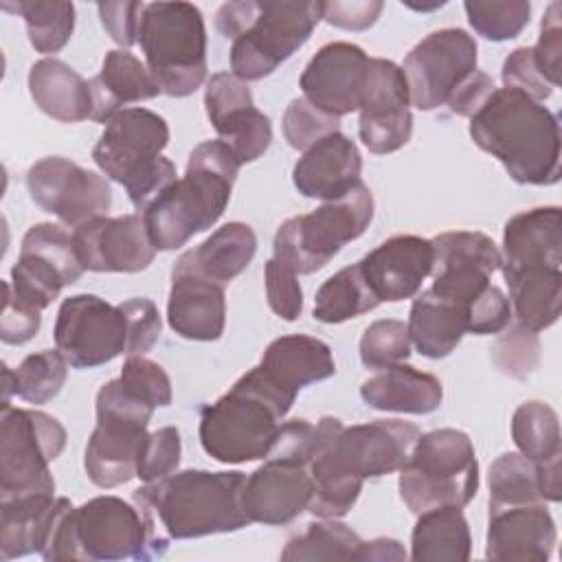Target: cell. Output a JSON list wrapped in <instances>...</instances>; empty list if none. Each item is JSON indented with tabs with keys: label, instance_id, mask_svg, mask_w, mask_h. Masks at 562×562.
Segmentation results:
<instances>
[{
	"label": "cell",
	"instance_id": "53",
	"mask_svg": "<svg viewBox=\"0 0 562 562\" xmlns=\"http://www.w3.org/2000/svg\"><path fill=\"white\" fill-rule=\"evenodd\" d=\"M512 316L514 314L507 294L494 283H490L487 290L481 296H476L465 310L468 331L476 336L501 334L509 325Z\"/></svg>",
	"mask_w": 562,
	"mask_h": 562
},
{
	"label": "cell",
	"instance_id": "55",
	"mask_svg": "<svg viewBox=\"0 0 562 562\" xmlns=\"http://www.w3.org/2000/svg\"><path fill=\"white\" fill-rule=\"evenodd\" d=\"M505 88H514L525 92L527 97L544 103L553 94V88L544 81V77L538 72L533 61L531 46H520L507 55L501 70Z\"/></svg>",
	"mask_w": 562,
	"mask_h": 562
},
{
	"label": "cell",
	"instance_id": "56",
	"mask_svg": "<svg viewBox=\"0 0 562 562\" xmlns=\"http://www.w3.org/2000/svg\"><path fill=\"white\" fill-rule=\"evenodd\" d=\"M176 180V165L169 158L158 156L149 167H145L125 184V191L134 209L143 213Z\"/></svg>",
	"mask_w": 562,
	"mask_h": 562
},
{
	"label": "cell",
	"instance_id": "60",
	"mask_svg": "<svg viewBox=\"0 0 562 562\" xmlns=\"http://www.w3.org/2000/svg\"><path fill=\"white\" fill-rule=\"evenodd\" d=\"M360 560L369 562H384V560H406V551L400 540L393 538H375L369 542H362L360 547Z\"/></svg>",
	"mask_w": 562,
	"mask_h": 562
},
{
	"label": "cell",
	"instance_id": "11",
	"mask_svg": "<svg viewBox=\"0 0 562 562\" xmlns=\"http://www.w3.org/2000/svg\"><path fill=\"white\" fill-rule=\"evenodd\" d=\"M66 446V428L35 408L2 406L0 417V498L55 494L48 463Z\"/></svg>",
	"mask_w": 562,
	"mask_h": 562
},
{
	"label": "cell",
	"instance_id": "36",
	"mask_svg": "<svg viewBox=\"0 0 562 562\" xmlns=\"http://www.w3.org/2000/svg\"><path fill=\"white\" fill-rule=\"evenodd\" d=\"M512 439L520 454L540 468L562 463L560 419L547 402L529 400L514 411Z\"/></svg>",
	"mask_w": 562,
	"mask_h": 562
},
{
	"label": "cell",
	"instance_id": "24",
	"mask_svg": "<svg viewBox=\"0 0 562 562\" xmlns=\"http://www.w3.org/2000/svg\"><path fill=\"white\" fill-rule=\"evenodd\" d=\"M360 173L362 156L356 143L342 132H334L303 151L292 169V180L301 195L329 202L360 184Z\"/></svg>",
	"mask_w": 562,
	"mask_h": 562
},
{
	"label": "cell",
	"instance_id": "23",
	"mask_svg": "<svg viewBox=\"0 0 562 562\" xmlns=\"http://www.w3.org/2000/svg\"><path fill=\"white\" fill-rule=\"evenodd\" d=\"M558 540L553 516L544 503L490 509L485 555L509 562H547Z\"/></svg>",
	"mask_w": 562,
	"mask_h": 562
},
{
	"label": "cell",
	"instance_id": "43",
	"mask_svg": "<svg viewBox=\"0 0 562 562\" xmlns=\"http://www.w3.org/2000/svg\"><path fill=\"white\" fill-rule=\"evenodd\" d=\"M470 26L485 40H514L529 24L531 4L527 0H468L463 2Z\"/></svg>",
	"mask_w": 562,
	"mask_h": 562
},
{
	"label": "cell",
	"instance_id": "47",
	"mask_svg": "<svg viewBox=\"0 0 562 562\" xmlns=\"http://www.w3.org/2000/svg\"><path fill=\"white\" fill-rule=\"evenodd\" d=\"M340 119L331 116L316 105H312L305 97L292 99L283 114V136L290 147L305 151L321 138L340 132Z\"/></svg>",
	"mask_w": 562,
	"mask_h": 562
},
{
	"label": "cell",
	"instance_id": "17",
	"mask_svg": "<svg viewBox=\"0 0 562 562\" xmlns=\"http://www.w3.org/2000/svg\"><path fill=\"white\" fill-rule=\"evenodd\" d=\"M206 116L239 165L261 158L272 143L270 119L252 103L246 81L233 72H215L204 88Z\"/></svg>",
	"mask_w": 562,
	"mask_h": 562
},
{
	"label": "cell",
	"instance_id": "50",
	"mask_svg": "<svg viewBox=\"0 0 562 562\" xmlns=\"http://www.w3.org/2000/svg\"><path fill=\"white\" fill-rule=\"evenodd\" d=\"M263 281L270 310L283 321H296L303 312V290L296 279V272H292L288 266L272 257L266 261Z\"/></svg>",
	"mask_w": 562,
	"mask_h": 562
},
{
	"label": "cell",
	"instance_id": "10",
	"mask_svg": "<svg viewBox=\"0 0 562 562\" xmlns=\"http://www.w3.org/2000/svg\"><path fill=\"white\" fill-rule=\"evenodd\" d=\"M70 527L75 560H154L169 547L154 512L119 496H97L72 507Z\"/></svg>",
	"mask_w": 562,
	"mask_h": 562
},
{
	"label": "cell",
	"instance_id": "15",
	"mask_svg": "<svg viewBox=\"0 0 562 562\" xmlns=\"http://www.w3.org/2000/svg\"><path fill=\"white\" fill-rule=\"evenodd\" d=\"M408 105L411 94L402 66L369 57L358 134L371 154H391L411 140L413 114Z\"/></svg>",
	"mask_w": 562,
	"mask_h": 562
},
{
	"label": "cell",
	"instance_id": "49",
	"mask_svg": "<svg viewBox=\"0 0 562 562\" xmlns=\"http://www.w3.org/2000/svg\"><path fill=\"white\" fill-rule=\"evenodd\" d=\"M180 432L176 426H162L147 435L138 461V479L145 483L165 479L178 470L180 463Z\"/></svg>",
	"mask_w": 562,
	"mask_h": 562
},
{
	"label": "cell",
	"instance_id": "6",
	"mask_svg": "<svg viewBox=\"0 0 562 562\" xmlns=\"http://www.w3.org/2000/svg\"><path fill=\"white\" fill-rule=\"evenodd\" d=\"M292 404L255 367L200 411V443L220 463L266 459Z\"/></svg>",
	"mask_w": 562,
	"mask_h": 562
},
{
	"label": "cell",
	"instance_id": "32",
	"mask_svg": "<svg viewBox=\"0 0 562 562\" xmlns=\"http://www.w3.org/2000/svg\"><path fill=\"white\" fill-rule=\"evenodd\" d=\"M406 329L422 356L439 360L450 356L468 331L465 310L457 301L426 290L413 301Z\"/></svg>",
	"mask_w": 562,
	"mask_h": 562
},
{
	"label": "cell",
	"instance_id": "51",
	"mask_svg": "<svg viewBox=\"0 0 562 562\" xmlns=\"http://www.w3.org/2000/svg\"><path fill=\"white\" fill-rule=\"evenodd\" d=\"M119 307L127 325V356H143L160 338V329H162L160 312L154 305V301L145 296L127 299L119 303Z\"/></svg>",
	"mask_w": 562,
	"mask_h": 562
},
{
	"label": "cell",
	"instance_id": "12",
	"mask_svg": "<svg viewBox=\"0 0 562 562\" xmlns=\"http://www.w3.org/2000/svg\"><path fill=\"white\" fill-rule=\"evenodd\" d=\"M53 336L72 369H94L127 353V325L121 307L97 294L64 299Z\"/></svg>",
	"mask_w": 562,
	"mask_h": 562
},
{
	"label": "cell",
	"instance_id": "14",
	"mask_svg": "<svg viewBox=\"0 0 562 562\" xmlns=\"http://www.w3.org/2000/svg\"><path fill=\"white\" fill-rule=\"evenodd\" d=\"M26 189L42 211L59 217L70 228L105 215L112 204L105 176L61 156L37 160L26 171Z\"/></svg>",
	"mask_w": 562,
	"mask_h": 562
},
{
	"label": "cell",
	"instance_id": "4",
	"mask_svg": "<svg viewBox=\"0 0 562 562\" xmlns=\"http://www.w3.org/2000/svg\"><path fill=\"white\" fill-rule=\"evenodd\" d=\"M323 20L314 0H237L215 13V29L233 42L231 72L241 81L272 75L292 57Z\"/></svg>",
	"mask_w": 562,
	"mask_h": 562
},
{
	"label": "cell",
	"instance_id": "8",
	"mask_svg": "<svg viewBox=\"0 0 562 562\" xmlns=\"http://www.w3.org/2000/svg\"><path fill=\"white\" fill-rule=\"evenodd\" d=\"M397 485L400 498L417 516L435 507H465L479 490L472 439L457 428L419 435Z\"/></svg>",
	"mask_w": 562,
	"mask_h": 562
},
{
	"label": "cell",
	"instance_id": "1",
	"mask_svg": "<svg viewBox=\"0 0 562 562\" xmlns=\"http://www.w3.org/2000/svg\"><path fill=\"white\" fill-rule=\"evenodd\" d=\"M419 435V428L404 419H375L347 428L336 417H321L310 459L312 498L307 512L316 518L349 514L364 479L400 472Z\"/></svg>",
	"mask_w": 562,
	"mask_h": 562
},
{
	"label": "cell",
	"instance_id": "9",
	"mask_svg": "<svg viewBox=\"0 0 562 562\" xmlns=\"http://www.w3.org/2000/svg\"><path fill=\"white\" fill-rule=\"evenodd\" d=\"M373 195L364 182L312 213L285 220L274 235V259L296 274H312L358 239L373 220Z\"/></svg>",
	"mask_w": 562,
	"mask_h": 562
},
{
	"label": "cell",
	"instance_id": "37",
	"mask_svg": "<svg viewBox=\"0 0 562 562\" xmlns=\"http://www.w3.org/2000/svg\"><path fill=\"white\" fill-rule=\"evenodd\" d=\"M380 301L371 292L360 263L347 266L331 274L314 296V318L325 325L345 323L375 310Z\"/></svg>",
	"mask_w": 562,
	"mask_h": 562
},
{
	"label": "cell",
	"instance_id": "34",
	"mask_svg": "<svg viewBox=\"0 0 562 562\" xmlns=\"http://www.w3.org/2000/svg\"><path fill=\"white\" fill-rule=\"evenodd\" d=\"M59 498L55 494H24L0 498V558L13 560L40 553Z\"/></svg>",
	"mask_w": 562,
	"mask_h": 562
},
{
	"label": "cell",
	"instance_id": "59",
	"mask_svg": "<svg viewBox=\"0 0 562 562\" xmlns=\"http://www.w3.org/2000/svg\"><path fill=\"white\" fill-rule=\"evenodd\" d=\"M494 90H496V86H494L492 77L485 75L483 70H474L454 88V92L448 97L446 105L450 108V112L472 119L483 108V103L490 99V94Z\"/></svg>",
	"mask_w": 562,
	"mask_h": 562
},
{
	"label": "cell",
	"instance_id": "58",
	"mask_svg": "<svg viewBox=\"0 0 562 562\" xmlns=\"http://www.w3.org/2000/svg\"><path fill=\"white\" fill-rule=\"evenodd\" d=\"M384 4L380 0H360V2H323V20L336 29L345 31H364L375 24Z\"/></svg>",
	"mask_w": 562,
	"mask_h": 562
},
{
	"label": "cell",
	"instance_id": "52",
	"mask_svg": "<svg viewBox=\"0 0 562 562\" xmlns=\"http://www.w3.org/2000/svg\"><path fill=\"white\" fill-rule=\"evenodd\" d=\"M533 50V61L544 81L555 88L560 86V57H562V26H560V2H551L540 22V35Z\"/></svg>",
	"mask_w": 562,
	"mask_h": 562
},
{
	"label": "cell",
	"instance_id": "46",
	"mask_svg": "<svg viewBox=\"0 0 562 562\" xmlns=\"http://www.w3.org/2000/svg\"><path fill=\"white\" fill-rule=\"evenodd\" d=\"M503 331L505 334H501L494 347L490 349L492 360L505 375L525 380L538 367V360H540L538 334L522 327L520 323L512 327L507 325Z\"/></svg>",
	"mask_w": 562,
	"mask_h": 562
},
{
	"label": "cell",
	"instance_id": "54",
	"mask_svg": "<svg viewBox=\"0 0 562 562\" xmlns=\"http://www.w3.org/2000/svg\"><path fill=\"white\" fill-rule=\"evenodd\" d=\"M4 288V301H2V316H0V338L7 345H22L31 340L42 325V312L26 301H22L13 288L11 281L2 283Z\"/></svg>",
	"mask_w": 562,
	"mask_h": 562
},
{
	"label": "cell",
	"instance_id": "27",
	"mask_svg": "<svg viewBox=\"0 0 562 562\" xmlns=\"http://www.w3.org/2000/svg\"><path fill=\"white\" fill-rule=\"evenodd\" d=\"M501 268L562 270V217L558 206H538L507 220Z\"/></svg>",
	"mask_w": 562,
	"mask_h": 562
},
{
	"label": "cell",
	"instance_id": "16",
	"mask_svg": "<svg viewBox=\"0 0 562 562\" xmlns=\"http://www.w3.org/2000/svg\"><path fill=\"white\" fill-rule=\"evenodd\" d=\"M103 125L92 158L108 178L123 187L162 156L169 143L167 121L147 108H123Z\"/></svg>",
	"mask_w": 562,
	"mask_h": 562
},
{
	"label": "cell",
	"instance_id": "31",
	"mask_svg": "<svg viewBox=\"0 0 562 562\" xmlns=\"http://www.w3.org/2000/svg\"><path fill=\"white\" fill-rule=\"evenodd\" d=\"M257 252V235L244 222H228L220 226L200 246L182 252L176 266L187 268L213 283L226 285L241 274Z\"/></svg>",
	"mask_w": 562,
	"mask_h": 562
},
{
	"label": "cell",
	"instance_id": "42",
	"mask_svg": "<svg viewBox=\"0 0 562 562\" xmlns=\"http://www.w3.org/2000/svg\"><path fill=\"white\" fill-rule=\"evenodd\" d=\"M15 373V395L29 404H46L53 400L68 375V360L59 349H42L26 356Z\"/></svg>",
	"mask_w": 562,
	"mask_h": 562
},
{
	"label": "cell",
	"instance_id": "61",
	"mask_svg": "<svg viewBox=\"0 0 562 562\" xmlns=\"http://www.w3.org/2000/svg\"><path fill=\"white\" fill-rule=\"evenodd\" d=\"M15 393V373L2 362V406H11L9 397Z\"/></svg>",
	"mask_w": 562,
	"mask_h": 562
},
{
	"label": "cell",
	"instance_id": "22",
	"mask_svg": "<svg viewBox=\"0 0 562 562\" xmlns=\"http://www.w3.org/2000/svg\"><path fill=\"white\" fill-rule=\"evenodd\" d=\"M362 274L380 303L413 299L432 272L435 248L417 235H395L367 252L360 261Z\"/></svg>",
	"mask_w": 562,
	"mask_h": 562
},
{
	"label": "cell",
	"instance_id": "38",
	"mask_svg": "<svg viewBox=\"0 0 562 562\" xmlns=\"http://www.w3.org/2000/svg\"><path fill=\"white\" fill-rule=\"evenodd\" d=\"M362 538L338 522L336 518H321L305 525V529L292 536L281 551V560H360Z\"/></svg>",
	"mask_w": 562,
	"mask_h": 562
},
{
	"label": "cell",
	"instance_id": "40",
	"mask_svg": "<svg viewBox=\"0 0 562 562\" xmlns=\"http://www.w3.org/2000/svg\"><path fill=\"white\" fill-rule=\"evenodd\" d=\"M490 483V509L544 503L540 494L538 465L520 452H505L492 465L487 474Z\"/></svg>",
	"mask_w": 562,
	"mask_h": 562
},
{
	"label": "cell",
	"instance_id": "30",
	"mask_svg": "<svg viewBox=\"0 0 562 562\" xmlns=\"http://www.w3.org/2000/svg\"><path fill=\"white\" fill-rule=\"evenodd\" d=\"M29 92L35 105L59 123L92 119V90L75 68L55 57L35 61L29 70Z\"/></svg>",
	"mask_w": 562,
	"mask_h": 562
},
{
	"label": "cell",
	"instance_id": "28",
	"mask_svg": "<svg viewBox=\"0 0 562 562\" xmlns=\"http://www.w3.org/2000/svg\"><path fill=\"white\" fill-rule=\"evenodd\" d=\"M360 397L375 411L428 415L441 406L443 386L432 373L402 362L364 380Z\"/></svg>",
	"mask_w": 562,
	"mask_h": 562
},
{
	"label": "cell",
	"instance_id": "33",
	"mask_svg": "<svg viewBox=\"0 0 562 562\" xmlns=\"http://www.w3.org/2000/svg\"><path fill=\"white\" fill-rule=\"evenodd\" d=\"M509 288L512 314L531 331L549 329L560 318L562 270L555 268H501Z\"/></svg>",
	"mask_w": 562,
	"mask_h": 562
},
{
	"label": "cell",
	"instance_id": "5",
	"mask_svg": "<svg viewBox=\"0 0 562 562\" xmlns=\"http://www.w3.org/2000/svg\"><path fill=\"white\" fill-rule=\"evenodd\" d=\"M244 483L246 474L237 470H176L134 490V501L154 512L169 538H202L250 525L241 505Z\"/></svg>",
	"mask_w": 562,
	"mask_h": 562
},
{
	"label": "cell",
	"instance_id": "21",
	"mask_svg": "<svg viewBox=\"0 0 562 562\" xmlns=\"http://www.w3.org/2000/svg\"><path fill=\"white\" fill-rule=\"evenodd\" d=\"M312 498L310 465L266 457L263 463L246 476L241 505L250 522L288 525L307 509Z\"/></svg>",
	"mask_w": 562,
	"mask_h": 562
},
{
	"label": "cell",
	"instance_id": "18",
	"mask_svg": "<svg viewBox=\"0 0 562 562\" xmlns=\"http://www.w3.org/2000/svg\"><path fill=\"white\" fill-rule=\"evenodd\" d=\"M149 417L125 408L97 406V426L90 432L83 468L88 479L103 490L119 487L138 474Z\"/></svg>",
	"mask_w": 562,
	"mask_h": 562
},
{
	"label": "cell",
	"instance_id": "25",
	"mask_svg": "<svg viewBox=\"0 0 562 562\" xmlns=\"http://www.w3.org/2000/svg\"><path fill=\"white\" fill-rule=\"evenodd\" d=\"M167 321L187 340H217L226 325L224 285L173 263Z\"/></svg>",
	"mask_w": 562,
	"mask_h": 562
},
{
	"label": "cell",
	"instance_id": "44",
	"mask_svg": "<svg viewBox=\"0 0 562 562\" xmlns=\"http://www.w3.org/2000/svg\"><path fill=\"white\" fill-rule=\"evenodd\" d=\"M20 252H31L50 263L68 285H72L86 270L79 261L72 235L57 224L42 222L31 226L22 237Z\"/></svg>",
	"mask_w": 562,
	"mask_h": 562
},
{
	"label": "cell",
	"instance_id": "7",
	"mask_svg": "<svg viewBox=\"0 0 562 562\" xmlns=\"http://www.w3.org/2000/svg\"><path fill=\"white\" fill-rule=\"evenodd\" d=\"M138 44L162 94L189 97L206 79V29L195 4H145Z\"/></svg>",
	"mask_w": 562,
	"mask_h": 562
},
{
	"label": "cell",
	"instance_id": "45",
	"mask_svg": "<svg viewBox=\"0 0 562 562\" xmlns=\"http://www.w3.org/2000/svg\"><path fill=\"white\" fill-rule=\"evenodd\" d=\"M411 356V336L402 321L380 318L371 323L360 338V360L367 369L382 371L406 362Z\"/></svg>",
	"mask_w": 562,
	"mask_h": 562
},
{
	"label": "cell",
	"instance_id": "3",
	"mask_svg": "<svg viewBox=\"0 0 562 562\" xmlns=\"http://www.w3.org/2000/svg\"><path fill=\"white\" fill-rule=\"evenodd\" d=\"M224 140H204L189 154L187 171L145 211L143 220L156 250H176L211 228L224 213L239 171Z\"/></svg>",
	"mask_w": 562,
	"mask_h": 562
},
{
	"label": "cell",
	"instance_id": "19",
	"mask_svg": "<svg viewBox=\"0 0 562 562\" xmlns=\"http://www.w3.org/2000/svg\"><path fill=\"white\" fill-rule=\"evenodd\" d=\"M79 261L92 272H140L156 255L140 213L94 217L72 231Z\"/></svg>",
	"mask_w": 562,
	"mask_h": 562
},
{
	"label": "cell",
	"instance_id": "26",
	"mask_svg": "<svg viewBox=\"0 0 562 562\" xmlns=\"http://www.w3.org/2000/svg\"><path fill=\"white\" fill-rule=\"evenodd\" d=\"M257 369L272 386L296 400V393L307 384L331 378L336 362L327 342L305 334H290L274 338L266 347Z\"/></svg>",
	"mask_w": 562,
	"mask_h": 562
},
{
	"label": "cell",
	"instance_id": "29",
	"mask_svg": "<svg viewBox=\"0 0 562 562\" xmlns=\"http://www.w3.org/2000/svg\"><path fill=\"white\" fill-rule=\"evenodd\" d=\"M92 121L105 123L127 103L156 99L160 92L149 68L130 50H108L97 77L90 79Z\"/></svg>",
	"mask_w": 562,
	"mask_h": 562
},
{
	"label": "cell",
	"instance_id": "13",
	"mask_svg": "<svg viewBox=\"0 0 562 562\" xmlns=\"http://www.w3.org/2000/svg\"><path fill=\"white\" fill-rule=\"evenodd\" d=\"M479 48L463 29H439L417 42L404 57L402 70L411 103L417 110H435L448 101L454 88L476 70Z\"/></svg>",
	"mask_w": 562,
	"mask_h": 562
},
{
	"label": "cell",
	"instance_id": "35",
	"mask_svg": "<svg viewBox=\"0 0 562 562\" xmlns=\"http://www.w3.org/2000/svg\"><path fill=\"white\" fill-rule=\"evenodd\" d=\"M472 536L461 507H435L422 512L411 533V560L465 562Z\"/></svg>",
	"mask_w": 562,
	"mask_h": 562
},
{
	"label": "cell",
	"instance_id": "48",
	"mask_svg": "<svg viewBox=\"0 0 562 562\" xmlns=\"http://www.w3.org/2000/svg\"><path fill=\"white\" fill-rule=\"evenodd\" d=\"M119 378L130 391L149 402L154 408L171 404V380L158 362L145 356H127Z\"/></svg>",
	"mask_w": 562,
	"mask_h": 562
},
{
	"label": "cell",
	"instance_id": "20",
	"mask_svg": "<svg viewBox=\"0 0 562 562\" xmlns=\"http://www.w3.org/2000/svg\"><path fill=\"white\" fill-rule=\"evenodd\" d=\"M369 57L351 42H329L307 61L299 86L303 97L331 116L360 110Z\"/></svg>",
	"mask_w": 562,
	"mask_h": 562
},
{
	"label": "cell",
	"instance_id": "2",
	"mask_svg": "<svg viewBox=\"0 0 562 562\" xmlns=\"http://www.w3.org/2000/svg\"><path fill=\"white\" fill-rule=\"evenodd\" d=\"M470 136L520 184L549 187L560 180V121L520 90L496 88L470 119Z\"/></svg>",
	"mask_w": 562,
	"mask_h": 562
},
{
	"label": "cell",
	"instance_id": "57",
	"mask_svg": "<svg viewBox=\"0 0 562 562\" xmlns=\"http://www.w3.org/2000/svg\"><path fill=\"white\" fill-rule=\"evenodd\" d=\"M143 9H145V2H99L97 4L103 29L116 44L125 48L138 42Z\"/></svg>",
	"mask_w": 562,
	"mask_h": 562
},
{
	"label": "cell",
	"instance_id": "41",
	"mask_svg": "<svg viewBox=\"0 0 562 562\" xmlns=\"http://www.w3.org/2000/svg\"><path fill=\"white\" fill-rule=\"evenodd\" d=\"M432 241L437 268H476L494 274L501 270L503 257L492 237L479 231H446L439 233Z\"/></svg>",
	"mask_w": 562,
	"mask_h": 562
},
{
	"label": "cell",
	"instance_id": "39",
	"mask_svg": "<svg viewBox=\"0 0 562 562\" xmlns=\"http://www.w3.org/2000/svg\"><path fill=\"white\" fill-rule=\"evenodd\" d=\"M4 11L24 18L31 46L50 55L61 50L75 31V4L64 0H26V2H2Z\"/></svg>",
	"mask_w": 562,
	"mask_h": 562
}]
</instances>
